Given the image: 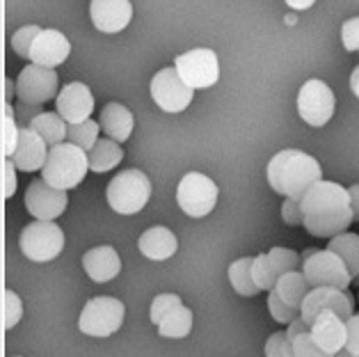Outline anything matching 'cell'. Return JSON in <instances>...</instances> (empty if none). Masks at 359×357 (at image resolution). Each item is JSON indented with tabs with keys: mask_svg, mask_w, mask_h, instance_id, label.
<instances>
[{
	"mask_svg": "<svg viewBox=\"0 0 359 357\" xmlns=\"http://www.w3.org/2000/svg\"><path fill=\"white\" fill-rule=\"evenodd\" d=\"M48 151H50V147L37 130H32L30 126H21V137H19V144H16L12 161L21 172H37V170H43V165H46Z\"/></svg>",
	"mask_w": 359,
	"mask_h": 357,
	"instance_id": "cell-18",
	"label": "cell"
},
{
	"mask_svg": "<svg viewBox=\"0 0 359 357\" xmlns=\"http://www.w3.org/2000/svg\"><path fill=\"white\" fill-rule=\"evenodd\" d=\"M124 302L110 295H99L85 304L78 318V328L87 337H110L124 323Z\"/></svg>",
	"mask_w": 359,
	"mask_h": 357,
	"instance_id": "cell-6",
	"label": "cell"
},
{
	"mask_svg": "<svg viewBox=\"0 0 359 357\" xmlns=\"http://www.w3.org/2000/svg\"><path fill=\"white\" fill-rule=\"evenodd\" d=\"M21 252L34 264H46L65 250V231L53 220H34L21 231Z\"/></svg>",
	"mask_w": 359,
	"mask_h": 357,
	"instance_id": "cell-7",
	"label": "cell"
},
{
	"mask_svg": "<svg viewBox=\"0 0 359 357\" xmlns=\"http://www.w3.org/2000/svg\"><path fill=\"white\" fill-rule=\"evenodd\" d=\"M353 284H357V286H359V275H357V277H355V280H353Z\"/></svg>",
	"mask_w": 359,
	"mask_h": 357,
	"instance_id": "cell-50",
	"label": "cell"
},
{
	"mask_svg": "<svg viewBox=\"0 0 359 357\" xmlns=\"http://www.w3.org/2000/svg\"><path fill=\"white\" fill-rule=\"evenodd\" d=\"M266 357H295L293 355V344L286 337V332H275L270 335L266 342Z\"/></svg>",
	"mask_w": 359,
	"mask_h": 357,
	"instance_id": "cell-38",
	"label": "cell"
},
{
	"mask_svg": "<svg viewBox=\"0 0 359 357\" xmlns=\"http://www.w3.org/2000/svg\"><path fill=\"white\" fill-rule=\"evenodd\" d=\"M67 190H57L43 179H34L25 190V206H28V213L37 220H57L67 211Z\"/></svg>",
	"mask_w": 359,
	"mask_h": 357,
	"instance_id": "cell-14",
	"label": "cell"
},
{
	"mask_svg": "<svg viewBox=\"0 0 359 357\" xmlns=\"http://www.w3.org/2000/svg\"><path fill=\"white\" fill-rule=\"evenodd\" d=\"M350 87H353V94L359 99V67H355L353 76H350Z\"/></svg>",
	"mask_w": 359,
	"mask_h": 357,
	"instance_id": "cell-48",
	"label": "cell"
},
{
	"mask_svg": "<svg viewBox=\"0 0 359 357\" xmlns=\"http://www.w3.org/2000/svg\"><path fill=\"white\" fill-rule=\"evenodd\" d=\"M302 273L311 289H316V286L348 289L355 280L346 261L332 250H306L302 255Z\"/></svg>",
	"mask_w": 359,
	"mask_h": 357,
	"instance_id": "cell-5",
	"label": "cell"
},
{
	"mask_svg": "<svg viewBox=\"0 0 359 357\" xmlns=\"http://www.w3.org/2000/svg\"><path fill=\"white\" fill-rule=\"evenodd\" d=\"M83 268L90 275V280H94L96 284H106L121 273V259L117 250L110 245L92 248L90 252H85Z\"/></svg>",
	"mask_w": 359,
	"mask_h": 357,
	"instance_id": "cell-20",
	"label": "cell"
},
{
	"mask_svg": "<svg viewBox=\"0 0 359 357\" xmlns=\"http://www.w3.org/2000/svg\"><path fill=\"white\" fill-rule=\"evenodd\" d=\"M39 106H32V103H21L19 110H16V117L23 119V126H30V121L39 115Z\"/></svg>",
	"mask_w": 359,
	"mask_h": 357,
	"instance_id": "cell-43",
	"label": "cell"
},
{
	"mask_svg": "<svg viewBox=\"0 0 359 357\" xmlns=\"http://www.w3.org/2000/svg\"><path fill=\"white\" fill-rule=\"evenodd\" d=\"M334 357H359V355H355V353H350V351H348V348H344V351H339V353H337Z\"/></svg>",
	"mask_w": 359,
	"mask_h": 357,
	"instance_id": "cell-49",
	"label": "cell"
},
{
	"mask_svg": "<svg viewBox=\"0 0 359 357\" xmlns=\"http://www.w3.org/2000/svg\"><path fill=\"white\" fill-rule=\"evenodd\" d=\"M99 130H101V124H96L94 119H85L81 124H69L67 140L78 144L85 151H90L92 147L99 142Z\"/></svg>",
	"mask_w": 359,
	"mask_h": 357,
	"instance_id": "cell-30",
	"label": "cell"
},
{
	"mask_svg": "<svg viewBox=\"0 0 359 357\" xmlns=\"http://www.w3.org/2000/svg\"><path fill=\"white\" fill-rule=\"evenodd\" d=\"M149 90H151V99L156 101V106L165 112H172V115L186 110L192 103V97H195V90L179 76L177 67L161 69L151 78Z\"/></svg>",
	"mask_w": 359,
	"mask_h": 357,
	"instance_id": "cell-9",
	"label": "cell"
},
{
	"mask_svg": "<svg viewBox=\"0 0 359 357\" xmlns=\"http://www.w3.org/2000/svg\"><path fill=\"white\" fill-rule=\"evenodd\" d=\"M140 252L151 261H168L177 255L179 241L168 227H151L140 236Z\"/></svg>",
	"mask_w": 359,
	"mask_h": 357,
	"instance_id": "cell-21",
	"label": "cell"
},
{
	"mask_svg": "<svg viewBox=\"0 0 359 357\" xmlns=\"http://www.w3.org/2000/svg\"><path fill=\"white\" fill-rule=\"evenodd\" d=\"M327 250L337 252V255L346 261L350 275L353 277L359 275V234H353V231L339 234V236L330 238Z\"/></svg>",
	"mask_w": 359,
	"mask_h": 357,
	"instance_id": "cell-26",
	"label": "cell"
},
{
	"mask_svg": "<svg viewBox=\"0 0 359 357\" xmlns=\"http://www.w3.org/2000/svg\"><path fill=\"white\" fill-rule=\"evenodd\" d=\"M252 277H254V282H257L259 291H273L275 289L279 275H277L273 261H270L268 255L254 257V261H252Z\"/></svg>",
	"mask_w": 359,
	"mask_h": 357,
	"instance_id": "cell-31",
	"label": "cell"
},
{
	"mask_svg": "<svg viewBox=\"0 0 359 357\" xmlns=\"http://www.w3.org/2000/svg\"><path fill=\"white\" fill-rule=\"evenodd\" d=\"M346 325H348V342H346V348H348L350 353L359 355V314L350 316L346 321Z\"/></svg>",
	"mask_w": 359,
	"mask_h": 357,
	"instance_id": "cell-42",
	"label": "cell"
},
{
	"mask_svg": "<svg viewBox=\"0 0 359 357\" xmlns=\"http://www.w3.org/2000/svg\"><path fill=\"white\" fill-rule=\"evenodd\" d=\"M41 32L39 25H25V28L16 30L14 37H12V48L14 53L23 58V60H30V50H32V43L37 39V34Z\"/></svg>",
	"mask_w": 359,
	"mask_h": 357,
	"instance_id": "cell-36",
	"label": "cell"
},
{
	"mask_svg": "<svg viewBox=\"0 0 359 357\" xmlns=\"http://www.w3.org/2000/svg\"><path fill=\"white\" fill-rule=\"evenodd\" d=\"M16 97V83H12L10 78L3 81V101H12Z\"/></svg>",
	"mask_w": 359,
	"mask_h": 357,
	"instance_id": "cell-46",
	"label": "cell"
},
{
	"mask_svg": "<svg viewBox=\"0 0 359 357\" xmlns=\"http://www.w3.org/2000/svg\"><path fill=\"white\" fill-rule=\"evenodd\" d=\"M284 3L291 7L295 12H302V10H309V7L316 3V0H284Z\"/></svg>",
	"mask_w": 359,
	"mask_h": 357,
	"instance_id": "cell-47",
	"label": "cell"
},
{
	"mask_svg": "<svg viewBox=\"0 0 359 357\" xmlns=\"http://www.w3.org/2000/svg\"><path fill=\"white\" fill-rule=\"evenodd\" d=\"M90 16L96 30L115 34L124 30L133 19V5L130 0H92Z\"/></svg>",
	"mask_w": 359,
	"mask_h": 357,
	"instance_id": "cell-16",
	"label": "cell"
},
{
	"mask_svg": "<svg viewBox=\"0 0 359 357\" xmlns=\"http://www.w3.org/2000/svg\"><path fill=\"white\" fill-rule=\"evenodd\" d=\"M334 92L330 90L327 83L311 78L300 87L297 94V112L309 126H325L334 115Z\"/></svg>",
	"mask_w": 359,
	"mask_h": 357,
	"instance_id": "cell-12",
	"label": "cell"
},
{
	"mask_svg": "<svg viewBox=\"0 0 359 357\" xmlns=\"http://www.w3.org/2000/svg\"><path fill=\"white\" fill-rule=\"evenodd\" d=\"M268 257H270V261H273V266H275L279 277L291 273V271H297L302 264V257L297 255V252L288 250V248H273L268 252Z\"/></svg>",
	"mask_w": 359,
	"mask_h": 357,
	"instance_id": "cell-32",
	"label": "cell"
},
{
	"mask_svg": "<svg viewBox=\"0 0 359 357\" xmlns=\"http://www.w3.org/2000/svg\"><path fill=\"white\" fill-rule=\"evenodd\" d=\"M268 309H270V316H273L277 323H282V325L293 323V321L300 316V309H295V307H291V304H286L277 295L275 289L270 291V295H268Z\"/></svg>",
	"mask_w": 359,
	"mask_h": 357,
	"instance_id": "cell-34",
	"label": "cell"
},
{
	"mask_svg": "<svg viewBox=\"0 0 359 357\" xmlns=\"http://www.w3.org/2000/svg\"><path fill=\"white\" fill-rule=\"evenodd\" d=\"M341 41L346 50H359V16L350 19L341 28Z\"/></svg>",
	"mask_w": 359,
	"mask_h": 357,
	"instance_id": "cell-40",
	"label": "cell"
},
{
	"mask_svg": "<svg viewBox=\"0 0 359 357\" xmlns=\"http://www.w3.org/2000/svg\"><path fill=\"white\" fill-rule=\"evenodd\" d=\"M282 217L286 224L291 227H297V224H304V213H302V204L300 199L286 197V202L282 204Z\"/></svg>",
	"mask_w": 359,
	"mask_h": 357,
	"instance_id": "cell-39",
	"label": "cell"
},
{
	"mask_svg": "<svg viewBox=\"0 0 359 357\" xmlns=\"http://www.w3.org/2000/svg\"><path fill=\"white\" fill-rule=\"evenodd\" d=\"M275 291L286 304H291L295 309H302V302L306 298V293L311 291V286L306 282L302 271H291V273L279 277L275 284Z\"/></svg>",
	"mask_w": 359,
	"mask_h": 357,
	"instance_id": "cell-24",
	"label": "cell"
},
{
	"mask_svg": "<svg viewBox=\"0 0 359 357\" xmlns=\"http://www.w3.org/2000/svg\"><path fill=\"white\" fill-rule=\"evenodd\" d=\"M87 156H90V170L99 172V174L115 170L117 165L124 161V151H121L119 142L112 140V137H103V140H99L90 151H87Z\"/></svg>",
	"mask_w": 359,
	"mask_h": 357,
	"instance_id": "cell-23",
	"label": "cell"
},
{
	"mask_svg": "<svg viewBox=\"0 0 359 357\" xmlns=\"http://www.w3.org/2000/svg\"><path fill=\"white\" fill-rule=\"evenodd\" d=\"M291 344H293V355L295 357H334V355L325 353L316 342H313L311 330H309V332H302L300 337H295Z\"/></svg>",
	"mask_w": 359,
	"mask_h": 357,
	"instance_id": "cell-37",
	"label": "cell"
},
{
	"mask_svg": "<svg viewBox=\"0 0 359 357\" xmlns=\"http://www.w3.org/2000/svg\"><path fill=\"white\" fill-rule=\"evenodd\" d=\"M55 106L67 124H81L94 112V97L85 83H69L60 90Z\"/></svg>",
	"mask_w": 359,
	"mask_h": 357,
	"instance_id": "cell-15",
	"label": "cell"
},
{
	"mask_svg": "<svg viewBox=\"0 0 359 357\" xmlns=\"http://www.w3.org/2000/svg\"><path fill=\"white\" fill-rule=\"evenodd\" d=\"M69 53H72V43H69V39L60 30L48 28L37 34V39H34L32 50H30V60H32V65L55 69L65 62Z\"/></svg>",
	"mask_w": 359,
	"mask_h": 357,
	"instance_id": "cell-17",
	"label": "cell"
},
{
	"mask_svg": "<svg viewBox=\"0 0 359 357\" xmlns=\"http://www.w3.org/2000/svg\"><path fill=\"white\" fill-rule=\"evenodd\" d=\"M183 300L179 298L177 293H161V295H156L154 302H151V311H149V318H151V323L156 325H161V321L165 316H170L174 309L181 307Z\"/></svg>",
	"mask_w": 359,
	"mask_h": 357,
	"instance_id": "cell-33",
	"label": "cell"
},
{
	"mask_svg": "<svg viewBox=\"0 0 359 357\" xmlns=\"http://www.w3.org/2000/svg\"><path fill=\"white\" fill-rule=\"evenodd\" d=\"M348 193H350V204H353V213H355V220L359 222V184L350 186V188H348Z\"/></svg>",
	"mask_w": 359,
	"mask_h": 357,
	"instance_id": "cell-45",
	"label": "cell"
},
{
	"mask_svg": "<svg viewBox=\"0 0 359 357\" xmlns=\"http://www.w3.org/2000/svg\"><path fill=\"white\" fill-rule=\"evenodd\" d=\"M21 128L16 124V110L12 101H3V159H12L19 144Z\"/></svg>",
	"mask_w": 359,
	"mask_h": 357,
	"instance_id": "cell-29",
	"label": "cell"
},
{
	"mask_svg": "<svg viewBox=\"0 0 359 357\" xmlns=\"http://www.w3.org/2000/svg\"><path fill=\"white\" fill-rule=\"evenodd\" d=\"M57 97V74L55 69L28 65L16 78V99L21 103H32V106H41V103Z\"/></svg>",
	"mask_w": 359,
	"mask_h": 357,
	"instance_id": "cell-13",
	"label": "cell"
},
{
	"mask_svg": "<svg viewBox=\"0 0 359 357\" xmlns=\"http://www.w3.org/2000/svg\"><path fill=\"white\" fill-rule=\"evenodd\" d=\"M304 224L302 227L316 238H334L348 231L355 222L353 204H350L348 188L334 184V181L320 179L313 184L300 199Z\"/></svg>",
	"mask_w": 359,
	"mask_h": 357,
	"instance_id": "cell-1",
	"label": "cell"
},
{
	"mask_svg": "<svg viewBox=\"0 0 359 357\" xmlns=\"http://www.w3.org/2000/svg\"><path fill=\"white\" fill-rule=\"evenodd\" d=\"M90 172V156L74 142H60L50 147L48 161L41 170V179L57 190H72L83 184Z\"/></svg>",
	"mask_w": 359,
	"mask_h": 357,
	"instance_id": "cell-3",
	"label": "cell"
},
{
	"mask_svg": "<svg viewBox=\"0 0 359 357\" xmlns=\"http://www.w3.org/2000/svg\"><path fill=\"white\" fill-rule=\"evenodd\" d=\"M149 197H151V181L142 170H121L108 184V204L121 215L140 213Z\"/></svg>",
	"mask_w": 359,
	"mask_h": 357,
	"instance_id": "cell-4",
	"label": "cell"
},
{
	"mask_svg": "<svg viewBox=\"0 0 359 357\" xmlns=\"http://www.w3.org/2000/svg\"><path fill=\"white\" fill-rule=\"evenodd\" d=\"M217 195L220 190H217L215 181L201 172H188L177 188V202L181 211L190 217H206L215 208Z\"/></svg>",
	"mask_w": 359,
	"mask_h": 357,
	"instance_id": "cell-8",
	"label": "cell"
},
{
	"mask_svg": "<svg viewBox=\"0 0 359 357\" xmlns=\"http://www.w3.org/2000/svg\"><path fill=\"white\" fill-rule=\"evenodd\" d=\"M309 330H311V325L306 323V321H304L302 316H297V318L293 321V323H288L286 337H288V339H291V342H293L295 337H300L302 332H309Z\"/></svg>",
	"mask_w": 359,
	"mask_h": 357,
	"instance_id": "cell-44",
	"label": "cell"
},
{
	"mask_svg": "<svg viewBox=\"0 0 359 357\" xmlns=\"http://www.w3.org/2000/svg\"><path fill=\"white\" fill-rule=\"evenodd\" d=\"M21 316H23L21 298L14 291L5 289L3 291V328L5 330H12L21 321Z\"/></svg>",
	"mask_w": 359,
	"mask_h": 357,
	"instance_id": "cell-35",
	"label": "cell"
},
{
	"mask_svg": "<svg viewBox=\"0 0 359 357\" xmlns=\"http://www.w3.org/2000/svg\"><path fill=\"white\" fill-rule=\"evenodd\" d=\"M16 170L12 159H3V199H12L16 193Z\"/></svg>",
	"mask_w": 359,
	"mask_h": 357,
	"instance_id": "cell-41",
	"label": "cell"
},
{
	"mask_svg": "<svg viewBox=\"0 0 359 357\" xmlns=\"http://www.w3.org/2000/svg\"><path fill=\"white\" fill-rule=\"evenodd\" d=\"M357 298H359V295H357Z\"/></svg>",
	"mask_w": 359,
	"mask_h": 357,
	"instance_id": "cell-51",
	"label": "cell"
},
{
	"mask_svg": "<svg viewBox=\"0 0 359 357\" xmlns=\"http://www.w3.org/2000/svg\"><path fill=\"white\" fill-rule=\"evenodd\" d=\"M311 337L323 351L337 355L344 351L348 342V325L334 311H323V314L311 323Z\"/></svg>",
	"mask_w": 359,
	"mask_h": 357,
	"instance_id": "cell-19",
	"label": "cell"
},
{
	"mask_svg": "<svg viewBox=\"0 0 359 357\" xmlns=\"http://www.w3.org/2000/svg\"><path fill=\"white\" fill-rule=\"evenodd\" d=\"M323 179L320 163L300 149H284L268 163V184L277 195L302 199Z\"/></svg>",
	"mask_w": 359,
	"mask_h": 357,
	"instance_id": "cell-2",
	"label": "cell"
},
{
	"mask_svg": "<svg viewBox=\"0 0 359 357\" xmlns=\"http://www.w3.org/2000/svg\"><path fill=\"white\" fill-rule=\"evenodd\" d=\"M252 261L254 257H243L236 259L229 266V282L233 286V291L245 295V298H252V295L259 293V286L252 277Z\"/></svg>",
	"mask_w": 359,
	"mask_h": 357,
	"instance_id": "cell-27",
	"label": "cell"
},
{
	"mask_svg": "<svg viewBox=\"0 0 359 357\" xmlns=\"http://www.w3.org/2000/svg\"><path fill=\"white\" fill-rule=\"evenodd\" d=\"M192 330V311L186 307V304H181L172 311L170 316H165L158 325V332L161 337L165 339H183L188 337Z\"/></svg>",
	"mask_w": 359,
	"mask_h": 357,
	"instance_id": "cell-28",
	"label": "cell"
},
{
	"mask_svg": "<svg viewBox=\"0 0 359 357\" xmlns=\"http://www.w3.org/2000/svg\"><path fill=\"white\" fill-rule=\"evenodd\" d=\"M99 124H101L103 133L121 144L128 140L130 133H133L135 119H133V112H130L126 106H121V103H108V106L101 110Z\"/></svg>",
	"mask_w": 359,
	"mask_h": 357,
	"instance_id": "cell-22",
	"label": "cell"
},
{
	"mask_svg": "<svg viewBox=\"0 0 359 357\" xmlns=\"http://www.w3.org/2000/svg\"><path fill=\"white\" fill-rule=\"evenodd\" d=\"M179 76L192 90H206L220 81V62L211 48H192L174 60Z\"/></svg>",
	"mask_w": 359,
	"mask_h": 357,
	"instance_id": "cell-10",
	"label": "cell"
},
{
	"mask_svg": "<svg viewBox=\"0 0 359 357\" xmlns=\"http://www.w3.org/2000/svg\"><path fill=\"white\" fill-rule=\"evenodd\" d=\"M30 128L37 130L43 140H46L48 147H55L60 142H65L67 133H69L67 119L60 115V112H39V115L30 121Z\"/></svg>",
	"mask_w": 359,
	"mask_h": 357,
	"instance_id": "cell-25",
	"label": "cell"
},
{
	"mask_svg": "<svg viewBox=\"0 0 359 357\" xmlns=\"http://www.w3.org/2000/svg\"><path fill=\"white\" fill-rule=\"evenodd\" d=\"M323 311H334L344 321L355 314V298L348 289H337V286H316L306 293L302 302L300 316L306 323H313Z\"/></svg>",
	"mask_w": 359,
	"mask_h": 357,
	"instance_id": "cell-11",
	"label": "cell"
}]
</instances>
